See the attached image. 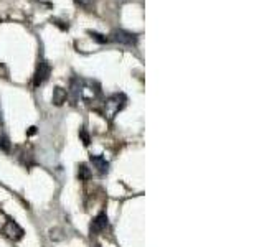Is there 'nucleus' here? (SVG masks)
<instances>
[{
	"instance_id": "obj_12",
	"label": "nucleus",
	"mask_w": 264,
	"mask_h": 247,
	"mask_svg": "<svg viewBox=\"0 0 264 247\" xmlns=\"http://www.w3.org/2000/svg\"><path fill=\"white\" fill-rule=\"evenodd\" d=\"M79 135H81V139H83V144H85V145H89V135L86 133L85 129H83V131L79 132Z\"/></svg>"
},
{
	"instance_id": "obj_9",
	"label": "nucleus",
	"mask_w": 264,
	"mask_h": 247,
	"mask_svg": "<svg viewBox=\"0 0 264 247\" xmlns=\"http://www.w3.org/2000/svg\"><path fill=\"white\" fill-rule=\"evenodd\" d=\"M78 178L79 180H89L91 178V170L88 168V165H85V163H81V165H79Z\"/></svg>"
},
{
	"instance_id": "obj_11",
	"label": "nucleus",
	"mask_w": 264,
	"mask_h": 247,
	"mask_svg": "<svg viewBox=\"0 0 264 247\" xmlns=\"http://www.w3.org/2000/svg\"><path fill=\"white\" fill-rule=\"evenodd\" d=\"M0 148L5 150V152L10 150V142H8L7 137H3V135H0Z\"/></svg>"
},
{
	"instance_id": "obj_3",
	"label": "nucleus",
	"mask_w": 264,
	"mask_h": 247,
	"mask_svg": "<svg viewBox=\"0 0 264 247\" xmlns=\"http://www.w3.org/2000/svg\"><path fill=\"white\" fill-rule=\"evenodd\" d=\"M112 40L121 45H125V47H134V45H137L136 33H129L125 30H116L112 33Z\"/></svg>"
},
{
	"instance_id": "obj_14",
	"label": "nucleus",
	"mask_w": 264,
	"mask_h": 247,
	"mask_svg": "<svg viewBox=\"0 0 264 247\" xmlns=\"http://www.w3.org/2000/svg\"><path fill=\"white\" fill-rule=\"evenodd\" d=\"M96 247H101V246H96Z\"/></svg>"
},
{
	"instance_id": "obj_13",
	"label": "nucleus",
	"mask_w": 264,
	"mask_h": 247,
	"mask_svg": "<svg viewBox=\"0 0 264 247\" xmlns=\"http://www.w3.org/2000/svg\"><path fill=\"white\" fill-rule=\"evenodd\" d=\"M76 2L79 3V5H83V7H88V5H91V3H93L94 0H76Z\"/></svg>"
},
{
	"instance_id": "obj_6",
	"label": "nucleus",
	"mask_w": 264,
	"mask_h": 247,
	"mask_svg": "<svg viewBox=\"0 0 264 247\" xmlns=\"http://www.w3.org/2000/svg\"><path fill=\"white\" fill-rule=\"evenodd\" d=\"M91 163L96 170H98L99 175H106L109 171V162L101 155H91Z\"/></svg>"
},
{
	"instance_id": "obj_4",
	"label": "nucleus",
	"mask_w": 264,
	"mask_h": 247,
	"mask_svg": "<svg viewBox=\"0 0 264 247\" xmlns=\"http://www.w3.org/2000/svg\"><path fill=\"white\" fill-rule=\"evenodd\" d=\"M50 74H52V68H50V65L45 60L40 61L38 68H36V73H35V79H33V84L35 87H38L43 84L45 81L50 78Z\"/></svg>"
},
{
	"instance_id": "obj_5",
	"label": "nucleus",
	"mask_w": 264,
	"mask_h": 247,
	"mask_svg": "<svg viewBox=\"0 0 264 247\" xmlns=\"http://www.w3.org/2000/svg\"><path fill=\"white\" fill-rule=\"evenodd\" d=\"M3 234H5L7 237H10V239L18 241V239H22V237H23V229L20 228L15 221L10 219V221H7L5 228H3Z\"/></svg>"
},
{
	"instance_id": "obj_10",
	"label": "nucleus",
	"mask_w": 264,
	"mask_h": 247,
	"mask_svg": "<svg viewBox=\"0 0 264 247\" xmlns=\"http://www.w3.org/2000/svg\"><path fill=\"white\" fill-rule=\"evenodd\" d=\"M89 35H91V38L96 40L98 43H107V38L104 35H101V33H96V32H89Z\"/></svg>"
},
{
	"instance_id": "obj_1",
	"label": "nucleus",
	"mask_w": 264,
	"mask_h": 247,
	"mask_svg": "<svg viewBox=\"0 0 264 247\" xmlns=\"http://www.w3.org/2000/svg\"><path fill=\"white\" fill-rule=\"evenodd\" d=\"M71 89L76 98L83 99V100H94L99 98L101 94V89H99L98 84L91 81H85V79H73L71 81Z\"/></svg>"
},
{
	"instance_id": "obj_2",
	"label": "nucleus",
	"mask_w": 264,
	"mask_h": 247,
	"mask_svg": "<svg viewBox=\"0 0 264 247\" xmlns=\"http://www.w3.org/2000/svg\"><path fill=\"white\" fill-rule=\"evenodd\" d=\"M125 100L127 99H125L124 94H114V96H111V98H107L106 102H104V115H106L109 120L114 119L117 115V112L124 109Z\"/></svg>"
},
{
	"instance_id": "obj_8",
	"label": "nucleus",
	"mask_w": 264,
	"mask_h": 247,
	"mask_svg": "<svg viewBox=\"0 0 264 247\" xmlns=\"http://www.w3.org/2000/svg\"><path fill=\"white\" fill-rule=\"evenodd\" d=\"M66 100V91L63 87H54L53 91V104L54 106H61Z\"/></svg>"
},
{
	"instance_id": "obj_7",
	"label": "nucleus",
	"mask_w": 264,
	"mask_h": 247,
	"mask_svg": "<svg viewBox=\"0 0 264 247\" xmlns=\"http://www.w3.org/2000/svg\"><path fill=\"white\" fill-rule=\"evenodd\" d=\"M107 216L104 214V213H101L96 219L93 221V224H91V232H94V234H98V232H103V231H106L107 229Z\"/></svg>"
}]
</instances>
